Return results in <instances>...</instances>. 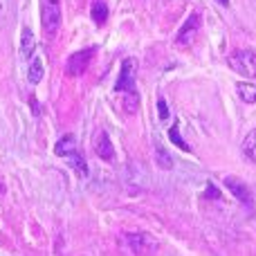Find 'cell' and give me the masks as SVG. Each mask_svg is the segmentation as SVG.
<instances>
[{
	"label": "cell",
	"mask_w": 256,
	"mask_h": 256,
	"mask_svg": "<svg viewBox=\"0 0 256 256\" xmlns=\"http://www.w3.org/2000/svg\"><path fill=\"white\" fill-rule=\"evenodd\" d=\"M243 155H245V160H248V162L256 164V128L250 132L248 137H245V142H243Z\"/></svg>",
	"instance_id": "obj_13"
},
{
	"label": "cell",
	"mask_w": 256,
	"mask_h": 256,
	"mask_svg": "<svg viewBox=\"0 0 256 256\" xmlns=\"http://www.w3.org/2000/svg\"><path fill=\"white\" fill-rule=\"evenodd\" d=\"M94 52H97V48H86V50H79V52H74L70 58H68L66 63V70L70 76H81L86 70H88L90 61L94 58Z\"/></svg>",
	"instance_id": "obj_4"
},
{
	"label": "cell",
	"mask_w": 256,
	"mask_h": 256,
	"mask_svg": "<svg viewBox=\"0 0 256 256\" xmlns=\"http://www.w3.org/2000/svg\"><path fill=\"white\" fill-rule=\"evenodd\" d=\"M232 70H236L238 74L248 76V79H256V54L248 52V50H238L227 58Z\"/></svg>",
	"instance_id": "obj_3"
},
{
	"label": "cell",
	"mask_w": 256,
	"mask_h": 256,
	"mask_svg": "<svg viewBox=\"0 0 256 256\" xmlns=\"http://www.w3.org/2000/svg\"><path fill=\"white\" fill-rule=\"evenodd\" d=\"M90 14H92V20L97 25H104L108 20V4L104 0H94L92 7H90Z\"/></svg>",
	"instance_id": "obj_12"
},
{
	"label": "cell",
	"mask_w": 256,
	"mask_h": 256,
	"mask_svg": "<svg viewBox=\"0 0 256 256\" xmlns=\"http://www.w3.org/2000/svg\"><path fill=\"white\" fill-rule=\"evenodd\" d=\"M236 92H238V97L243 99L245 104H254L256 102V86L254 84L240 81V84H236Z\"/></svg>",
	"instance_id": "obj_11"
},
{
	"label": "cell",
	"mask_w": 256,
	"mask_h": 256,
	"mask_svg": "<svg viewBox=\"0 0 256 256\" xmlns=\"http://www.w3.org/2000/svg\"><path fill=\"white\" fill-rule=\"evenodd\" d=\"M76 150V137L74 135H63L61 140L56 142V148H54V153L61 155V158H68L70 153H74Z\"/></svg>",
	"instance_id": "obj_9"
},
{
	"label": "cell",
	"mask_w": 256,
	"mask_h": 256,
	"mask_svg": "<svg viewBox=\"0 0 256 256\" xmlns=\"http://www.w3.org/2000/svg\"><path fill=\"white\" fill-rule=\"evenodd\" d=\"M135 76H137V61L135 58H124L115 90L117 92H135Z\"/></svg>",
	"instance_id": "obj_6"
},
{
	"label": "cell",
	"mask_w": 256,
	"mask_h": 256,
	"mask_svg": "<svg viewBox=\"0 0 256 256\" xmlns=\"http://www.w3.org/2000/svg\"><path fill=\"white\" fill-rule=\"evenodd\" d=\"M225 186L240 200V202L245 204V207H250V204H252V194H250V189L240 180H236V178H225Z\"/></svg>",
	"instance_id": "obj_7"
},
{
	"label": "cell",
	"mask_w": 256,
	"mask_h": 256,
	"mask_svg": "<svg viewBox=\"0 0 256 256\" xmlns=\"http://www.w3.org/2000/svg\"><path fill=\"white\" fill-rule=\"evenodd\" d=\"M94 153H97L102 160H106V162H110V160L115 158V148H112V144H110L108 132H99L97 142H94Z\"/></svg>",
	"instance_id": "obj_8"
},
{
	"label": "cell",
	"mask_w": 256,
	"mask_h": 256,
	"mask_svg": "<svg viewBox=\"0 0 256 256\" xmlns=\"http://www.w3.org/2000/svg\"><path fill=\"white\" fill-rule=\"evenodd\" d=\"M122 245L135 256H150L158 252L160 243L146 232H130V234L122 236Z\"/></svg>",
	"instance_id": "obj_1"
},
{
	"label": "cell",
	"mask_w": 256,
	"mask_h": 256,
	"mask_svg": "<svg viewBox=\"0 0 256 256\" xmlns=\"http://www.w3.org/2000/svg\"><path fill=\"white\" fill-rule=\"evenodd\" d=\"M68 164H70V166L74 168L79 176H86V173H88V168H86V160L81 158L79 153H70V155H68Z\"/></svg>",
	"instance_id": "obj_14"
},
{
	"label": "cell",
	"mask_w": 256,
	"mask_h": 256,
	"mask_svg": "<svg viewBox=\"0 0 256 256\" xmlns=\"http://www.w3.org/2000/svg\"><path fill=\"white\" fill-rule=\"evenodd\" d=\"M40 22L45 34L52 38L61 27V0H40Z\"/></svg>",
	"instance_id": "obj_2"
},
{
	"label": "cell",
	"mask_w": 256,
	"mask_h": 256,
	"mask_svg": "<svg viewBox=\"0 0 256 256\" xmlns=\"http://www.w3.org/2000/svg\"><path fill=\"white\" fill-rule=\"evenodd\" d=\"M218 196H220V191H216V186L209 184L207 186V198H218Z\"/></svg>",
	"instance_id": "obj_20"
},
{
	"label": "cell",
	"mask_w": 256,
	"mask_h": 256,
	"mask_svg": "<svg viewBox=\"0 0 256 256\" xmlns=\"http://www.w3.org/2000/svg\"><path fill=\"white\" fill-rule=\"evenodd\" d=\"M200 25H202V16L200 14H191L189 18H186V22L180 27V32H178L176 36V43L182 45V48H189L191 43H194L196 38H198L200 34Z\"/></svg>",
	"instance_id": "obj_5"
},
{
	"label": "cell",
	"mask_w": 256,
	"mask_h": 256,
	"mask_svg": "<svg viewBox=\"0 0 256 256\" xmlns=\"http://www.w3.org/2000/svg\"><path fill=\"white\" fill-rule=\"evenodd\" d=\"M30 104H32V110H34V112H40V108H38V104H36V99H34V97L30 99Z\"/></svg>",
	"instance_id": "obj_21"
},
{
	"label": "cell",
	"mask_w": 256,
	"mask_h": 256,
	"mask_svg": "<svg viewBox=\"0 0 256 256\" xmlns=\"http://www.w3.org/2000/svg\"><path fill=\"white\" fill-rule=\"evenodd\" d=\"M158 112H160V120H166L168 117V104L164 102V99L158 102Z\"/></svg>",
	"instance_id": "obj_19"
},
{
	"label": "cell",
	"mask_w": 256,
	"mask_h": 256,
	"mask_svg": "<svg viewBox=\"0 0 256 256\" xmlns=\"http://www.w3.org/2000/svg\"><path fill=\"white\" fill-rule=\"evenodd\" d=\"M155 155H158V164H160L162 168H171V166H173V160H171V155H168L166 150L155 148Z\"/></svg>",
	"instance_id": "obj_17"
},
{
	"label": "cell",
	"mask_w": 256,
	"mask_h": 256,
	"mask_svg": "<svg viewBox=\"0 0 256 256\" xmlns=\"http://www.w3.org/2000/svg\"><path fill=\"white\" fill-rule=\"evenodd\" d=\"M36 50V40H34V34H32L30 27H25L20 34V54L25 58H32V54H34Z\"/></svg>",
	"instance_id": "obj_10"
},
{
	"label": "cell",
	"mask_w": 256,
	"mask_h": 256,
	"mask_svg": "<svg viewBox=\"0 0 256 256\" xmlns=\"http://www.w3.org/2000/svg\"><path fill=\"white\" fill-rule=\"evenodd\" d=\"M40 79H43V63L38 58H34L30 66V81L32 84H40Z\"/></svg>",
	"instance_id": "obj_16"
},
{
	"label": "cell",
	"mask_w": 256,
	"mask_h": 256,
	"mask_svg": "<svg viewBox=\"0 0 256 256\" xmlns=\"http://www.w3.org/2000/svg\"><path fill=\"white\" fill-rule=\"evenodd\" d=\"M137 106H140V97H137L135 92H128V97H126V102H124L126 112H137Z\"/></svg>",
	"instance_id": "obj_18"
},
{
	"label": "cell",
	"mask_w": 256,
	"mask_h": 256,
	"mask_svg": "<svg viewBox=\"0 0 256 256\" xmlns=\"http://www.w3.org/2000/svg\"><path fill=\"white\" fill-rule=\"evenodd\" d=\"M168 140H171L173 144L178 146V148L186 150V153H189V150H191V146L186 144L184 140H182V135H180V130H178V126H171V128H168Z\"/></svg>",
	"instance_id": "obj_15"
},
{
	"label": "cell",
	"mask_w": 256,
	"mask_h": 256,
	"mask_svg": "<svg viewBox=\"0 0 256 256\" xmlns=\"http://www.w3.org/2000/svg\"><path fill=\"white\" fill-rule=\"evenodd\" d=\"M218 2H220V4H225V7H227V4H230V0H218Z\"/></svg>",
	"instance_id": "obj_22"
}]
</instances>
